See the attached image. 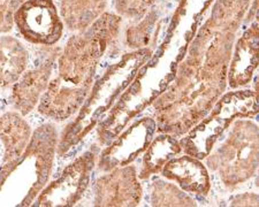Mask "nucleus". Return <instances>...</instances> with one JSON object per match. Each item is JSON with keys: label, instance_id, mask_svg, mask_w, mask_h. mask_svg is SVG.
I'll use <instances>...</instances> for the list:
<instances>
[{"label": "nucleus", "instance_id": "obj_1", "mask_svg": "<svg viewBox=\"0 0 259 207\" xmlns=\"http://www.w3.org/2000/svg\"><path fill=\"white\" fill-rule=\"evenodd\" d=\"M14 21L21 35L37 44H54L64 28L52 0H27L15 13Z\"/></svg>", "mask_w": 259, "mask_h": 207}, {"label": "nucleus", "instance_id": "obj_2", "mask_svg": "<svg viewBox=\"0 0 259 207\" xmlns=\"http://www.w3.org/2000/svg\"><path fill=\"white\" fill-rule=\"evenodd\" d=\"M94 154L87 153L69 166L60 179L49 186L38 199L40 206L73 205L87 188L94 166Z\"/></svg>", "mask_w": 259, "mask_h": 207}, {"label": "nucleus", "instance_id": "obj_3", "mask_svg": "<svg viewBox=\"0 0 259 207\" xmlns=\"http://www.w3.org/2000/svg\"><path fill=\"white\" fill-rule=\"evenodd\" d=\"M0 139L5 145V164L18 159L28 143V124L18 114H4L0 118Z\"/></svg>", "mask_w": 259, "mask_h": 207}, {"label": "nucleus", "instance_id": "obj_4", "mask_svg": "<svg viewBox=\"0 0 259 207\" xmlns=\"http://www.w3.org/2000/svg\"><path fill=\"white\" fill-rule=\"evenodd\" d=\"M27 52L18 40L12 37L0 39V86L16 81L26 67Z\"/></svg>", "mask_w": 259, "mask_h": 207}, {"label": "nucleus", "instance_id": "obj_5", "mask_svg": "<svg viewBox=\"0 0 259 207\" xmlns=\"http://www.w3.org/2000/svg\"><path fill=\"white\" fill-rule=\"evenodd\" d=\"M50 68L41 67L27 74L14 88V102L22 113H27L35 105L41 91L47 86Z\"/></svg>", "mask_w": 259, "mask_h": 207}, {"label": "nucleus", "instance_id": "obj_6", "mask_svg": "<svg viewBox=\"0 0 259 207\" xmlns=\"http://www.w3.org/2000/svg\"><path fill=\"white\" fill-rule=\"evenodd\" d=\"M127 172H115L98 182L97 201L99 205H120L129 198Z\"/></svg>", "mask_w": 259, "mask_h": 207}, {"label": "nucleus", "instance_id": "obj_7", "mask_svg": "<svg viewBox=\"0 0 259 207\" xmlns=\"http://www.w3.org/2000/svg\"><path fill=\"white\" fill-rule=\"evenodd\" d=\"M165 172L170 174L181 182L182 185L190 189H200L205 183L206 174L204 169L195 161L190 159H181L169 164Z\"/></svg>", "mask_w": 259, "mask_h": 207}, {"label": "nucleus", "instance_id": "obj_8", "mask_svg": "<svg viewBox=\"0 0 259 207\" xmlns=\"http://www.w3.org/2000/svg\"><path fill=\"white\" fill-rule=\"evenodd\" d=\"M23 3L26 0H0V34L11 30L15 13Z\"/></svg>", "mask_w": 259, "mask_h": 207}]
</instances>
